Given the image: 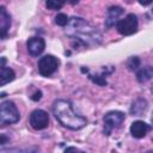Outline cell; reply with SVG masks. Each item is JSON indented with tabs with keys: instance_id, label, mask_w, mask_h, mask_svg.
<instances>
[{
	"instance_id": "cell-14",
	"label": "cell",
	"mask_w": 153,
	"mask_h": 153,
	"mask_svg": "<svg viewBox=\"0 0 153 153\" xmlns=\"http://www.w3.org/2000/svg\"><path fill=\"white\" fill-rule=\"evenodd\" d=\"M146 110H147V102L141 98L135 100L130 108V112L134 116H141Z\"/></svg>"
},
{
	"instance_id": "cell-20",
	"label": "cell",
	"mask_w": 153,
	"mask_h": 153,
	"mask_svg": "<svg viewBox=\"0 0 153 153\" xmlns=\"http://www.w3.org/2000/svg\"><path fill=\"white\" fill-rule=\"evenodd\" d=\"M71 151H74V152H78L79 149H78V148H75V147H68V148H66V152H71Z\"/></svg>"
},
{
	"instance_id": "cell-19",
	"label": "cell",
	"mask_w": 153,
	"mask_h": 153,
	"mask_svg": "<svg viewBox=\"0 0 153 153\" xmlns=\"http://www.w3.org/2000/svg\"><path fill=\"white\" fill-rule=\"evenodd\" d=\"M139 2H140L141 5H143V6H147V5L152 4V2H153V0H139Z\"/></svg>"
},
{
	"instance_id": "cell-11",
	"label": "cell",
	"mask_w": 153,
	"mask_h": 153,
	"mask_svg": "<svg viewBox=\"0 0 153 153\" xmlns=\"http://www.w3.org/2000/svg\"><path fill=\"white\" fill-rule=\"evenodd\" d=\"M123 13V8L121 6H111L108 10V16L105 19V24L108 27H111L117 24L120 16Z\"/></svg>"
},
{
	"instance_id": "cell-17",
	"label": "cell",
	"mask_w": 153,
	"mask_h": 153,
	"mask_svg": "<svg viewBox=\"0 0 153 153\" xmlns=\"http://www.w3.org/2000/svg\"><path fill=\"white\" fill-rule=\"evenodd\" d=\"M139 66H140V60H139V57L134 56V57H130V59H129V61H128V67H129L130 69H136Z\"/></svg>"
},
{
	"instance_id": "cell-21",
	"label": "cell",
	"mask_w": 153,
	"mask_h": 153,
	"mask_svg": "<svg viewBox=\"0 0 153 153\" xmlns=\"http://www.w3.org/2000/svg\"><path fill=\"white\" fill-rule=\"evenodd\" d=\"M69 4H72V5H75V4H78L79 2V0H67Z\"/></svg>"
},
{
	"instance_id": "cell-22",
	"label": "cell",
	"mask_w": 153,
	"mask_h": 153,
	"mask_svg": "<svg viewBox=\"0 0 153 153\" xmlns=\"http://www.w3.org/2000/svg\"><path fill=\"white\" fill-rule=\"evenodd\" d=\"M152 123H153V116H152Z\"/></svg>"
},
{
	"instance_id": "cell-12",
	"label": "cell",
	"mask_w": 153,
	"mask_h": 153,
	"mask_svg": "<svg viewBox=\"0 0 153 153\" xmlns=\"http://www.w3.org/2000/svg\"><path fill=\"white\" fill-rule=\"evenodd\" d=\"M5 61H6L5 57H2L1 59V72H0V86H4L7 82L12 81L16 76L13 69L5 66Z\"/></svg>"
},
{
	"instance_id": "cell-7",
	"label": "cell",
	"mask_w": 153,
	"mask_h": 153,
	"mask_svg": "<svg viewBox=\"0 0 153 153\" xmlns=\"http://www.w3.org/2000/svg\"><path fill=\"white\" fill-rule=\"evenodd\" d=\"M30 126L35 129V130H42L44 128L48 127V123H49V116L48 114L42 110V109H36L31 112L30 115Z\"/></svg>"
},
{
	"instance_id": "cell-1",
	"label": "cell",
	"mask_w": 153,
	"mask_h": 153,
	"mask_svg": "<svg viewBox=\"0 0 153 153\" xmlns=\"http://www.w3.org/2000/svg\"><path fill=\"white\" fill-rule=\"evenodd\" d=\"M66 33L73 39L87 47L97 45L102 42V33L99 30L80 17H73L69 19Z\"/></svg>"
},
{
	"instance_id": "cell-8",
	"label": "cell",
	"mask_w": 153,
	"mask_h": 153,
	"mask_svg": "<svg viewBox=\"0 0 153 153\" xmlns=\"http://www.w3.org/2000/svg\"><path fill=\"white\" fill-rule=\"evenodd\" d=\"M26 47H27V51L31 56H38L43 53V50L45 48V42L41 37H31V38H29Z\"/></svg>"
},
{
	"instance_id": "cell-6",
	"label": "cell",
	"mask_w": 153,
	"mask_h": 153,
	"mask_svg": "<svg viewBox=\"0 0 153 153\" xmlns=\"http://www.w3.org/2000/svg\"><path fill=\"white\" fill-rule=\"evenodd\" d=\"M126 118V115L122 111H109L105 116H104V124H105V133L110 134V131L115 128H118L123 121Z\"/></svg>"
},
{
	"instance_id": "cell-10",
	"label": "cell",
	"mask_w": 153,
	"mask_h": 153,
	"mask_svg": "<svg viewBox=\"0 0 153 153\" xmlns=\"http://www.w3.org/2000/svg\"><path fill=\"white\" fill-rule=\"evenodd\" d=\"M11 27V16L7 13L6 8L4 6L0 7V32H1V38L5 39L8 35Z\"/></svg>"
},
{
	"instance_id": "cell-15",
	"label": "cell",
	"mask_w": 153,
	"mask_h": 153,
	"mask_svg": "<svg viewBox=\"0 0 153 153\" xmlns=\"http://www.w3.org/2000/svg\"><path fill=\"white\" fill-rule=\"evenodd\" d=\"M67 0H45V6L49 10H60Z\"/></svg>"
},
{
	"instance_id": "cell-4",
	"label": "cell",
	"mask_w": 153,
	"mask_h": 153,
	"mask_svg": "<svg viewBox=\"0 0 153 153\" xmlns=\"http://www.w3.org/2000/svg\"><path fill=\"white\" fill-rule=\"evenodd\" d=\"M137 18L134 13H129L127 14L123 19L118 20L116 24V29L117 31L123 35V36H129L133 35L134 32H136L137 30Z\"/></svg>"
},
{
	"instance_id": "cell-5",
	"label": "cell",
	"mask_w": 153,
	"mask_h": 153,
	"mask_svg": "<svg viewBox=\"0 0 153 153\" xmlns=\"http://www.w3.org/2000/svg\"><path fill=\"white\" fill-rule=\"evenodd\" d=\"M59 67V60L54 55H45L38 61V72L42 76H50L56 72Z\"/></svg>"
},
{
	"instance_id": "cell-2",
	"label": "cell",
	"mask_w": 153,
	"mask_h": 153,
	"mask_svg": "<svg viewBox=\"0 0 153 153\" xmlns=\"http://www.w3.org/2000/svg\"><path fill=\"white\" fill-rule=\"evenodd\" d=\"M53 112L56 120L66 128L72 130H79L84 128L87 123V120L76 114L71 104V102L65 99L55 100L53 104Z\"/></svg>"
},
{
	"instance_id": "cell-3",
	"label": "cell",
	"mask_w": 153,
	"mask_h": 153,
	"mask_svg": "<svg viewBox=\"0 0 153 153\" xmlns=\"http://www.w3.org/2000/svg\"><path fill=\"white\" fill-rule=\"evenodd\" d=\"M20 118L19 111L17 106L14 105L13 102L11 100H5L0 105V124L7 126V124H13L17 123Z\"/></svg>"
},
{
	"instance_id": "cell-9",
	"label": "cell",
	"mask_w": 153,
	"mask_h": 153,
	"mask_svg": "<svg viewBox=\"0 0 153 153\" xmlns=\"http://www.w3.org/2000/svg\"><path fill=\"white\" fill-rule=\"evenodd\" d=\"M149 130H151V126L143 121H135L130 126V134L136 139H141L146 136V134Z\"/></svg>"
},
{
	"instance_id": "cell-18",
	"label": "cell",
	"mask_w": 153,
	"mask_h": 153,
	"mask_svg": "<svg viewBox=\"0 0 153 153\" xmlns=\"http://www.w3.org/2000/svg\"><path fill=\"white\" fill-rule=\"evenodd\" d=\"M41 97H42L41 91H37V92H35V93L31 96V99H32V100H39V99H41Z\"/></svg>"
},
{
	"instance_id": "cell-13",
	"label": "cell",
	"mask_w": 153,
	"mask_h": 153,
	"mask_svg": "<svg viewBox=\"0 0 153 153\" xmlns=\"http://www.w3.org/2000/svg\"><path fill=\"white\" fill-rule=\"evenodd\" d=\"M153 78V67L152 66H146L140 68L136 72V79L139 82H146Z\"/></svg>"
},
{
	"instance_id": "cell-16",
	"label": "cell",
	"mask_w": 153,
	"mask_h": 153,
	"mask_svg": "<svg viewBox=\"0 0 153 153\" xmlns=\"http://www.w3.org/2000/svg\"><path fill=\"white\" fill-rule=\"evenodd\" d=\"M55 23L60 26H67L68 23H69V18L67 14L65 13H59L56 17H55Z\"/></svg>"
}]
</instances>
